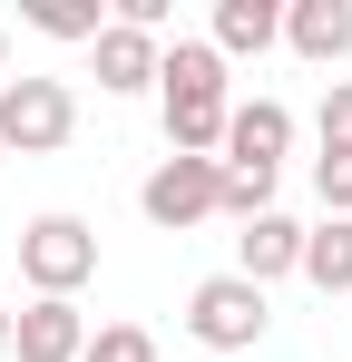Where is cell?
Returning a JSON list of instances; mask_svg holds the SVG:
<instances>
[{"instance_id": "obj_1", "label": "cell", "mask_w": 352, "mask_h": 362, "mask_svg": "<svg viewBox=\"0 0 352 362\" xmlns=\"http://www.w3.org/2000/svg\"><path fill=\"white\" fill-rule=\"evenodd\" d=\"M157 108H167V157H225V118H235V78L206 40H167L157 59Z\"/></svg>"}, {"instance_id": "obj_2", "label": "cell", "mask_w": 352, "mask_h": 362, "mask_svg": "<svg viewBox=\"0 0 352 362\" xmlns=\"http://www.w3.org/2000/svg\"><path fill=\"white\" fill-rule=\"evenodd\" d=\"M88 274H98V226H88V216L49 206V216L20 226V284H30L40 303H78Z\"/></svg>"}, {"instance_id": "obj_3", "label": "cell", "mask_w": 352, "mask_h": 362, "mask_svg": "<svg viewBox=\"0 0 352 362\" xmlns=\"http://www.w3.org/2000/svg\"><path fill=\"white\" fill-rule=\"evenodd\" d=\"M78 137V88L69 78H0V147L10 157H59Z\"/></svg>"}, {"instance_id": "obj_4", "label": "cell", "mask_w": 352, "mask_h": 362, "mask_svg": "<svg viewBox=\"0 0 352 362\" xmlns=\"http://www.w3.org/2000/svg\"><path fill=\"white\" fill-rule=\"evenodd\" d=\"M264 323H274V303H264V284H245V274H206L196 294H186V333L206 343V353H254L264 343Z\"/></svg>"}, {"instance_id": "obj_5", "label": "cell", "mask_w": 352, "mask_h": 362, "mask_svg": "<svg viewBox=\"0 0 352 362\" xmlns=\"http://www.w3.org/2000/svg\"><path fill=\"white\" fill-rule=\"evenodd\" d=\"M216 196H225V167H216V157H157L147 186H137V216H147L157 235H186V226L225 216Z\"/></svg>"}, {"instance_id": "obj_6", "label": "cell", "mask_w": 352, "mask_h": 362, "mask_svg": "<svg viewBox=\"0 0 352 362\" xmlns=\"http://www.w3.org/2000/svg\"><path fill=\"white\" fill-rule=\"evenodd\" d=\"M10 353H20V362H78V353H88V313L30 294L20 313H10Z\"/></svg>"}, {"instance_id": "obj_7", "label": "cell", "mask_w": 352, "mask_h": 362, "mask_svg": "<svg viewBox=\"0 0 352 362\" xmlns=\"http://www.w3.org/2000/svg\"><path fill=\"white\" fill-rule=\"evenodd\" d=\"M157 59H167V49H157L147 30H127V20H108V30L88 40V69H98L108 98H147V88H157Z\"/></svg>"}, {"instance_id": "obj_8", "label": "cell", "mask_w": 352, "mask_h": 362, "mask_svg": "<svg viewBox=\"0 0 352 362\" xmlns=\"http://www.w3.org/2000/svg\"><path fill=\"white\" fill-rule=\"evenodd\" d=\"M284 49L303 69H343L352 59V0H284Z\"/></svg>"}, {"instance_id": "obj_9", "label": "cell", "mask_w": 352, "mask_h": 362, "mask_svg": "<svg viewBox=\"0 0 352 362\" xmlns=\"http://www.w3.org/2000/svg\"><path fill=\"white\" fill-rule=\"evenodd\" d=\"M235 274H245V284H264V294H274L284 274H303V226H293L284 206H274V216H254V226L235 235Z\"/></svg>"}, {"instance_id": "obj_10", "label": "cell", "mask_w": 352, "mask_h": 362, "mask_svg": "<svg viewBox=\"0 0 352 362\" xmlns=\"http://www.w3.org/2000/svg\"><path fill=\"white\" fill-rule=\"evenodd\" d=\"M274 40H284V0H216V30H206V49H216V59H264V49H274Z\"/></svg>"}, {"instance_id": "obj_11", "label": "cell", "mask_w": 352, "mask_h": 362, "mask_svg": "<svg viewBox=\"0 0 352 362\" xmlns=\"http://www.w3.org/2000/svg\"><path fill=\"white\" fill-rule=\"evenodd\" d=\"M284 147H293V108H284V98H235L225 157H245V167H284Z\"/></svg>"}, {"instance_id": "obj_12", "label": "cell", "mask_w": 352, "mask_h": 362, "mask_svg": "<svg viewBox=\"0 0 352 362\" xmlns=\"http://www.w3.org/2000/svg\"><path fill=\"white\" fill-rule=\"evenodd\" d=\"M303 284L313 294H352V216L303 226Z\"/></svg>"}, {"instance_id": "obj_13", "label": "cell", "mask_w": 352, "mask_h": 362, "mask_svg": "<svg viewBox=\"0 0 352 362\" xmlns=\"http://www.w3.org/2000/svg\"><path fill=\"white\" fill-rule=\"evenodd\" d=\"M216 167H225V196H216V206H225L235 226L274 216V177H284V167H245V157H216Z\"/></svg>"}, {"instance_id": "obj_14", "label": "cell", "mask_w": 352, "mask_h": 362, "mask_svg": "<svg viewBox=\"0 0 352 362\" xmlns=\"http://www.w3.org/2000/svg\"><path fill=\"white\" fill-rule=\"evenodd\" d=\"M30 30H40V40H78V49H88L108 20H98V0H30Z\"/></svg>"}, {"instance_id": "obj_15", "label": "cell", "mask_w": 352, "mask_h": 362, "mask_svg": "<svg viewBox=\"0 0 352 362\" xmlns=\"http://www.w3.org/2000/svg\"><path fill=\"white\" fill-rule=\"evenodd\" d=\"M78 362H157V333L147 323H108V333H88Z\"/></svg>"}, {"instance_id": "obj_16", "label": "cell", "mask_w": 352, "mask_h": 362, "mask_svg": "<svg viewBox=\"0 0 352 362\" xmlns=\"http://www.w3.org/2000/svg\"><path fill=\"white\" fill-rule=\"evenodd\" d=\"M313 196H323V216H352V147L313 157Z\"/></svg>"}, {"instance_id": "obj_17", "label": "cell", "mask_w": 352, "mask_h": 362, "mask_svg": "<svg viewBox=\"0 0 352 362\" xmlns=\"http://www.w3.org/2000/svg\"><path fill=\"white\" fill-rule=\"evenodd\" d=\"M323 147H352V78H333V88H323Z\"/></svg>"}, {"instance_id": "obj_18", "label": "cell", "mask_w": 352, "mask_h": 362, "mask_svg": "<svg viewBox=\"0 0 352 362\" xmlns=\"http://www.w3.org/2000/svg\"><path fill=\"white\" fill-rule=\"evenodd\" d=\"M0 353H10V303H0Z\"/></svg>"}, {"instance_id": "obj_19", "label": "cell", "mask_w": 352, "mask_h": 362, "mask_svg": "<svg viewBox=\"0 0 352 362\" xmlns=\"http://www.w3.org/2000/svg\"><path fill=\"white\" fill-rule=\"evenodd\" d=\"M0 78H10V30H0Z\"/></svg>"}]
</instances>
